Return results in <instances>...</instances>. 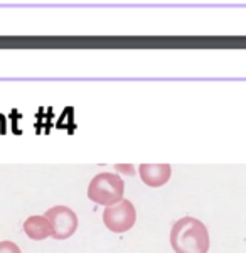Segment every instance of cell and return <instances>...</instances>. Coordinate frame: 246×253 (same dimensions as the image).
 Instances as JSON below:
<instances>
[{"instance_id": "2", "label": "cell", "mask_w": 246, "mask_h": 253, "mask_svg": "<svg viewBox=\"0 0 246 253\" xmlns=\"http://www.w3.org/2000/svg\"><path fill=\"white\" fill-rule=\"evenodd\" d=\"M125 193V182L118 174L113 172H100L91 179L88 186V198L95 205L100 206H113L120 203Z\"/></svg>"}, {"instance_id": "6", "label": "cell", "mask_w": 246, "mask_h": 253, "mask_svg": "<svg viewBox=\"0 0 246 253\" xmlns=\"http://www.w3.org/2000/svg\"><path fill=\"white\" fill-rule=\"evenodd\" d=\"M22 228L24 233L31 240H34V242H41V240H46L49 236H52L51 221L46 216H31V218H27L24 221Z\"/></svg>"}, {"instance_id": "7", "label": "cell", "mask_w": 246, "mask_h": 253, "mask_svg": "<svg viewBox=\"0 0 246 253\" xmlns=\"http://www.w3.org/2000/svg\"><path fill=\"white\" fill-rule=\"evenodd\" d=\"M0 253H22V252H20V248L14 242L3 240V242H0Z\"/></svg>"}, {"instance_id": "3", "label": "cell", "mask_w": 246, "mask_h": 253, "mask_svg": "<svg viewBox=\"0 0 246 253\" xmlns=\"http://www.w3.org/2000/svg\"><path fill=\"white\" fill-rule=\"evenodd\" d=\"M135 221L137 211L128 199H122L120 203L105 208L103 211V223L112 233H126L135 226Z\"/></svg>"}, {"instance_id": "4", "label": "cell", "mask_w": 246, "mask_h": 253, "mask_svg": "<svg viewBox=\"0 0 246 253\" xmlns=\"http://www.w3.org/2000/svg\"><path fill=\"white\" fill-rule=\"evenodd\" d=\"M44 216L51 221L52 238L54 240H68L76 233L78 216L71 208L63 205L49 208Z\"/></svg>"}, {"instance_id": "5", "label": "cell", "mask_w": 246, "mask_h": 253, "mask_svg": "<svg viewBox=\"0 0 246 253\" xmlns=\"http://www.w3.org/2000/svg\"><path fill=\"white\" fill-rule=\"evenodd\" d=\"M140 179L150 187H161L167 184L172 175L170 164H140L138 167Z\"/></svg>"}, {"instance_id": "1", "label": "cell", "mask_w": 246, "mask_h": 253, "mask_svg": "<svg viewBox=\"0 0 246 253\" xmlns=\"http://www.w3.org/2000/svg\"><path fill=\"white\" fill-rule=\"evenodd\" d=\"M170 245L175 253H207L211 238L206 224L201 219L184 216L172 224Z\"/></svg>"}]
</instances>
